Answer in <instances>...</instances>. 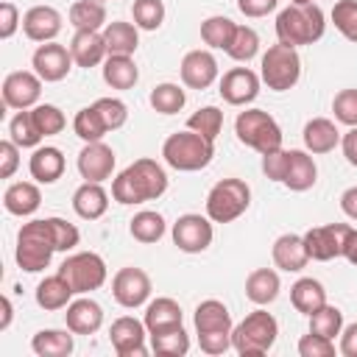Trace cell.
Returning a JSON list of instances; mask_svg holds the SVG:
<instances>
[{
  "mask_svg": "<svg viewBox=\"0 0 357 357\" xmlns=\"http://www.w3.org/2000/svg\"><path fill=\"white\" fill-rule=\"evenodd\" d=\"M167 190V173L156 159H137L126 170H120L112 181V198L123 206L145 204L162 198Z\"/></svg>",
  "mask_w": 357,
  "mask_h": 357,
  "instance_id": "1",
  "label": "cell"
},
{
  "mask_svg": "<svg viewBox=\"0 0 357 357\" xmlns=\"http://www.w3.org/2000/svg\"><path fill=\"white\" fill-rule=\"evenodd\" d=\"M324 31H326V17L315 3H304V6L290 3L276 17V39L290 47L312 45L324 36Z\"/></svg>",
  "mask_w": 357,
  "mask_h": 357,
  "instance_id": "2",
  "label": "cell"
},
{
  "mask_svg": "<svg viewBox=\"0 0 357 357\" xmlns=\"http://www.w3.org/2000/svg\"><path fill=\"white\" fill-rule=\"evenodd\" d=\"M56 254V237L50 229L47 218L39 220H28L22 223V229L17 231V248H14V259L25 273H39L50 265Z\"/></svg>",
  "mask_w": 357,
  "mask_h": 357,
  "instance_id": "3",
  "label": "cell"
},
{
  "mask_svg": "<svg viewBox=\"0 0 357 357\" xmlns=\"http://www.w3.org/2000/svg\"><path fill=\"white\" fill-rule=\"evenodd\" d=\"M215 156V142L198 131H176L162 142V159L181 173L204 170Z\"/></svg>",
  "mask_w": 357,
  "mask_h": 357,
  "instance_id": "4",
  "label": "cell"
},
{
  "mask_svg": "<svg viewBox=\"0 0 357 357\" xmlns=\"http://www.w3.org/2000/svg\"><path fill=\"white\" fill-rule=\"evenodd\" d=\"M276 335H279L276 318L268 310H254L231 329V349L243 357H259L273 349Z\"/></svg>",
  "mask_w": 357,
  "mask_h": 357,
  "instance_id": "5",
  "label": "cell"
},
{
  "mask_svg": "<svg viewBox=\"0 0 357 357\" xmlns=\"http://www.w3.org/2000/svg\"><path fill=\"white\" fill-rule=\"evenodd\" d=\"M234 134H237V139L245 148L257 151L259 156L282 148V128H279V123L265 109H245V112H240L237 120H234Z\"/></svg>",
  "mask_w": 357,
  "mask_h": 357,
  "instance_id": "6",
  "label": "cell"
},
{
  "mask_svg": "<svg viewBox=\"0 0 357 357\" xmlns=\"http://www.w3.org/2000/svg\"><path fill=\"white\" fill-rule=\"evenodd\" d=\"M259 78L262 84H268V89L273 92H287L298 84L301 78V56L296 47L290 45H271L259 61Z\"/></svg>",
  "mask_w": 357,
  "mask_h": 357,
  "instance_id": "7",
  "label": "cell"
},
{
  "mask_svg": "<svg viewBox=\"0 0 357 357\" xmlns=\"http://www.w3.org/2000/svg\"><path fill=\"white\" fill-rule=\"evenodd\" d=\"M251 204V187L243 178H220L206 195V215L212 223L237 220Z\"/></svg>",
  "mask_w": 357,
  "mask_h": 357,
  "instance_id": "8",
  "label": "cell"
},
{
  "mask_svg": "<svg viewBox=\"0 0 357 357\" xmlns=\"http://www.w3.org/2000/svg\"><path fill=\"white\" fill-rule=\"evenodd\" d=\"M59 273L70 282V287L75 293H92L98 287H103L109 271H106V262L100 254L95 251H78V254H70L61 265H59Z\"/></svg>",
  "mask_w": 357,
  "mask_h": 357,
  "instance_id": "9",
  "label": "cell"
},
{
  "mask_svg": "<svg viewBox=\"0 0 357 357\" xmlns=\"http://www.w3.org/2000/svg\"><path fill=\"white\" fill-rule=\"evenodd\" d=\"M212 220L209 215H198V212H187L178 215V220L173 223V243L178 251L184 254H201L212 245Z\"/></svg>",
  "mask_w": 357,
  "mask_h": 357,
  "instance_id": "10",
  "label": "cell"
},
{
  "mask_svg": "<svg viewBox=\"0 0 357 357\" xmlns=\"http://www.w3.org/2000/svg\"><path fill=\"white\" fill-rule=\"evenodd\" d=\"M112 296L120 307L126 310H137L142 304H148L151 298V276L142 268H120L112 279Z\"/></svg>",
  "mask_w": 357,
  "mask_h": 357,
  "instance_id": "11",
  "label": "cell"
},
{
  "mask_svg": "<svg viewBox=\"0 0 357 357\" xmlns=\"http://www.w3.org/2000/svg\"><path fill=\"white\" fill-rule=\"evenodd\" d=\"M349 229H351L349 223H326V226L307 229L301 237H304V245H307L310 259L329 262V259L343 257V240H346V231Z\"/></svg>",
  "mask_w": 357,
  "mask_h": 357,
  "instance_id": "12",
  "label": "cell"
},
{
  "mask_svg": "<svg viewBox=\"0 0 357 357\" xmlns=\"http://www.w3.org/2000/svg\"><path fill=\"white\" fill-rule=\"evenodd\" d=\"M73 53L70 47L59 45V42H42L33 56H31V67L33 73L45 81V84H56L61 78H67V73L73 70Z\"/></svg>",
  "mask_w": 357,
  "mask_h": 357,
  "instance_id": "13",
  "label": "cell"
},
{
  "mask_svg": "<svg viewBox=\"0 0 357 357\" xmlns=\"http://www.w3.org/2000/svg\"><path fill=\"white\" fill-rule=\"evenodd\" d=\"M3 106L6 109H31L36 106L39 95H42V78L31 70H17V73H8L3 78Z\"/></svg>",
  "mask_w": 357,
  "mask_h": 357,
  "instance_id": "14",
  "label": "cell"
},
{
  "mask_svg": "<svg viewBox=\"0 0 357 357\" xmlns=\"http://www.w3.org/2000/svg\"><path fill=\"white\" fill-rule=\"evenodd\" d=\"M259 84H262V78L254 70H248V67H231V70L223 73L218 92H220V98L229 106H245V103L257 100Z\"/></svg>",
  "mask_w": 357,
  "mask_h": 357,
  "instance_id": "15",
  "label": "cell"
},
{
  "mask_svg": "<svg viewBox=\"0 0 357 357\" xmlns=\"http://www.w3.org/2000/svg\"><path fill=\"white\" fill-rule=\"evenodd\" d=\"M145 321H137L131 315H123L112 324L109 329V340L117 351V357H145L148 349H145Z\"/></svg>",
  "mask_w": 357,
  "mask_h": 357,
  "instance_id": "16",
  "label": "cell"
},
{
  "mask_svg": "<svg viewBox=\"0 0 357 357\" xmlns=\"http://www.w3.org/2000/svg\"><path fill=\"white\" fill-rule=\"evenodd\" d=\"M114 162H117L114 151H112L103 139H98V142H86V145L81 148L75 165H78V173H81L84 181H100V184H103L106 178H112Z\"/></svg>",
  "mask_w": 357,
  "mask_h": 357,
  "instance_id": "17",
  "label": "cell"
},
{
  "mask_svg": "<svg viewBox=\"0 0 357 357\" xmlns=\"http://www.w3.org/2000/svg\"><path fill=\"white\" fill-rule=\"evenodd\" d=\"M181 81L190 89H206L218 81V59L209 50H190L178 64Z\"/></svg>",
  "mask_w": 357,
  "mask_h": 357,
  "instance_id": "18",
  "label": "cell"
},
{
  "mask_svg": "<svg viewBox=\"0 0 357 357\" xmlns=\"http://www.w3.org/2000/svg\"><path fill=\"white\" fill-rule=\"evenodd\" d=\"M22 33L31 42H53L61 33V14L53 6H33L22 14Z\"/></svg>",
  "mask_w": 357,
  "mask_h": 357,
  "instance_id": "19",
  "label": "cell"
},
{
  "mask_svg": "<svg viewBox=\"0 0 357 357\" xmlns=\"http://www.w3.org/2000/svg\"><path fill=\"white\" fill-rule=\"evenodd\" d=\"M192 324H195V332L198 337L201 335H231V312L223 301L218 298H206L195 307V315H192Z\"/></svg>",
  "mask_w": 357,
  "mask_h": 357,
  "instance_id": "20",
  "label": "cell"
},
{
  "mask_svg": "<svg viewBox=\"0 0 357 357\" xmlns=\"http://www.w3.org/2000/svg\"><path fill=\"white\" fill-rule=\"evenodd\" d=\"M64 324L75 335H95L103 326V307L92 298H73L67 304Z\"/></svg>",
  "mask_w": 357,
  "mask_h": 357,
  "instance_id": "21",
  "label": "cell"
},
{
  "mask_svg": "<svg viewBox=\"0 0 357 357\" xmlns=\"http://www.w3.org/2000/svg\"><path fill=\"white\" fill-rule=\"evenodd\" d=\"M271 257H273V265L279 271H287V273H298L310 262V254H307V245H304L301 234H282V237H276L273 248H271Z\"/></svg>",
  "mask_w": 357,
  "mask_h": 357,
  "instance_id": "22",
  "label": "cell"
},
{
  "mask_svg": "<svg viewBox=\"0 0 357 357\" xmlns=\"http://www.w3.org/2000/svg\"><path fill=\"white\" fill-rule=\"evenodd\" d=\"M70 53H73V61L86 70L106 61L109 50L103 42V31H75L70 39Z\"/></svg>",
  "mask_w": 357,
  "mask_h": 357,
  "instance_id": "23",
  "label": "cell"
},
{
  "mask_svg": "<svg viewBox=\"0 0 357 357\" xmlns=\"http://www.w3.org/2000/svg\"><path fill=\"white\" fill-rule=\"evenodd\" d=\"M145 329H148V335H156V332H167V329H176V326H184L181 321H184V312H181V307H178V301L176 298H170V296H159V298H153V301H148V307H145Z\"/></svg>",
  "mask_w": 357,
  "mask_h": 357,
  "instance_id": "24",
  "label": "cell"
},
{
  "mask_svg": "<svg viewBox=\"0 0 357 357\" xmlns=\"http://www.w3.org/2000/svg\"><path fill=\"white\" fill-rule=\"evenodd\" d=\"M318 181V167L310 151H287V173H284V187L293 192H304Z\"/></svg>",
  "mask_w": 357,
  "mask_h": 357,
  "instance_id": "25",
  "label": "cell"
},
{
  "mask_svg": "<svg viewBox=\"0 0 357 357\" xmlns=\"http://www.w3.org/2000/svg\"><path fill=\"white\" fill-rule=\"evenodd\" d=\"M73 209L78 218L84 220H98L106 215L109 209V192L103 190L100 181H84L75 192H73Z\"/></svg>",
  "mask_w": 357,
  "mask_h": 357,
  "instance_id": "26",
  "label": "cell"
},
{
  "mask_svg": "<svg viewBox=\"0 0 357 357\" xmlns=\"http://www.w3.org/2000/svg\"><path fill=\"white\" fill-rule=\"evenodd\" d=\"M64 167H67L64 153L59 148H53V145L36 148L31 153V159H28V170L36 178V184H53V181H59L64 176Z\"/></svg>",
  "mask_w": 357,
  "mask_h": 357,
  "instance_id": "27",
  "label": "cell"
},
{
  "mask_svg": "<svg viewBox=\"0 0 357 357\" xmlns=\"http://www.w3.org/2000/svg\"><path fill=\"white\" fill-rule=\"evenodd\" d=\"M39 204H42V192H39V187H36L33 181H14V184H8L6 192H3V206H6V212L17 215V218L33 215V212L39 209Z\"/></svg>",
  "mask_w": 357,
  "mask_h": 357,
  "instance_id": "28",
  "label": "cell"
},
{
  "mask_svg": "<svg viewBox=\"0 0 357 357\" xmlns=\"http://www.w3.org/2000/svg\"><path fill=\"white\" fill-rule=\"evenodd\" d=\"M301 137H304V148L310 153H329L340 142V131H337V126L329 117H312V120H307Z\"/></svg>",
  "mask_w": 357,
  "mask_h": 357,
  "instance_id": "29",
  "label": "cell"
},
{
  "mask_svg": "<svg viewBox=\"0 0 357 357\" xmlns=\"http://www.w3.org/2000/svg\"><path fill=\"white\" fill-rule=\"evenodd\" d=\"M75 290L70 287V282L56 271L53 276H45L39 284H36V304L45 310V312H56V310H64L70 301H73Z\"/></svg>",
  "mask_w": 357,
  "mask_h": 357,
  "instance_id": "30",
  "label": "cell"
},
{
  "mask_svg": "<svg viewBox=\"0 0 357 357\" xmlns=\"http://www.w3.org/2000/svg\"><path fill=\"white\" fill-rule=\"evenodd\" d=\"M279 290H282V282H279V273L273 268H257V271H251L245 276V296L257 307L273 304Z\"/></svg>",
  "mask_w": 357,
  "mask_h": 357,
  "instance_id": "31",
  "label": "cell"
},
{
  "mask_svg": "<svg viewBox=\"0 0 357 357\" xmlns=\"http://www.w3.org/2000/svg\"><path fill=\"white\" fill-rule=\"evenodd\" d=\"M139 28L134 22H123V20H112L103 28V42L109 56H134L137 45H139Z\"/></svg>",
  "mask_w": 357,
  "mask_h": 357,
  "instance_id": "32",
  "label": "cell"
},
{
  "mask_svg": "<svg viewBox=\"0 0 357 357\" xmlns=\"http://www.w3.org/2000/svg\"><path fill=\"white\" fill-rule=\"evenodd\" d=\"M75 332H61V329H39L31 337V349L39 357H70L75 349Z\"/></svg>",
  "mask_w": 357,
  "mask_h": 357,
  "instance_id": "33",
  "label": "cell"
},
{
  "mask_svg": "<svg viewBox=\"0 0 357 357\" xmlns=\"http://www.w3.org/2000/svg\"><path fill=\"white\" fill-rule=\"evenodd\" d=\"M290 304H293L296 312H301V315L310 318L318 307L326 304V290H324V284H321L318 279L304 276V279H298V282L290 287Z\"/></svg>",
  "mask_w": 357,
  "mask_h": 357,
  "instance_id": "34",
  "label": "cell"
},
{
  "mask_svg": "<svg viewBox=\"0 0 357 357\" xmlns=\"http://www.w3.org/2000/svg\"><path fill=\"white\" fill-rule=\"evenodd\" d=\"M103 81L112 89H131L139 81V67H137V61L131 56H106Z\"/></svg>",
  "mask_w": 357,
  "mask_h": 357,
  "instance_id": "35",
  "label": "cell"
},
{
  "mask_svg": "<svg viewBox=\"0 0 357 357\" xmlns=\"http://www.w3.org/2000/svg\"><path fill=\"white\" fill-rule=\"evenodd\" d=\"M70 25L75 31H100V28H106V6L100 0H75L70 6Z\"/></svg>",
  "mask_w": 357,
  "mask_h": 357,
  "instance_id": "36",
  "label": "cell"
},
{
  "mask_svg": "<svg viewBox=\"0 0 357 357\" xmlns=\"http://www.w3.org/2000/svg\"><path fill=\"white\" fill-rule=\"evenodd\" d=\"M165 218L159 215V212H153V209H142V212H137L131 220H128V231H131V237L137 240V243H145V245H151V243H159L162 237H165Z\"/></svg>",
  "mask_w": 357,
  "mask_h": 357,
  "instance_id": "37",
  "label": "cell"
},
{
  "mask_svg": "<svg viewBox=\"0 0 357 357\" xmlns=\"http://www.w3.org/2000/svg\"><path fill=\"white\" fill-rule=\"evenodd\" d=\"M234 31H237V22H231V20L223 17V14L206 17V20L201 22V39H204L212 50H229L231 39H234Z\"/></svg>",
  "mask_w": 357,
  "mask_h": 357,
  "instance_id": "38",
  "label": "cell"
},
{
  "mask_svg": "<svg viewBox=\"0 0 357 357\" xmlns=\"http://www.w3.org/2000/svg\"><path fill=\"white\" fill-rule=\"evenodd\" d=\"M148 100H151L153 112H159V114H176V112H181V109H184L187 95H184V89H181L178 84L165 81V84H156V86L151 89Z\"/></svg>",
  "mask_w": 357,
  "mask_h": 357,
  "instance_id": "39",
  "label": "cell"
},
{
  "mask_svg": "<svg viewBox=\"0 0 357 357\" xmlns=\"http://www.w3.org/2000/svg\"><path fill=\"white\" fill-rule=\"evenodd\" d=\"M8 139H14L20 148H39V142H42L45 137H42V131L36 128L33 114H31L28 109H22V112H17V114L11 117V123H8Z\"/></svg>",
  "mask_w": 357,
  "mask_h": 357,
  "instance_id": "40",
  "label": "cell"
},
{
  "mask_svg": "<svg viewBox=\"0 0 357 357\" xmlns=\"http://www.w3.org/2000/svg\"><path fill=\"white\" fill-rule=\"evenodd\" d=\"M151 349L162 357H184L190 351V335L184 332V326L156 332V335H151Z\"/></svg>",
  "mask_w": 357,
  "mask_h": 357,
  "instance_id": "41",
  "label": "cell"
},
{
  "mask_svg": "<svg viewBox=\"0 0 357 357\" xmlns=\"http://www.w3.org/2000/svg\"><path fill=\"white\" fill-rule=\"evenodd\" d=\"M73 131H75V137H81L84 142H98V139H103V137L109 134V128L103 126V120H100V114H98L95 106L78 109V114L73 117Z\"/></svg>",
  "mask_w": 357,
  "mask_h": 357,
  "instance_id": "42",
  "label": "cell"
},
{
  "mask_svg": "<svg viewBox=\"0 0 357 357\" xmlns=\"http://www.w3.org/2000/svg\"><path fill=\"white\" fill-rule=\"evenodd\" d=\"M310 332L335 340V337L343 332V312H340L337 307H332V304L318 307V310L310 315Z\"/></svg>",
  "mask_w": 357,
  "mask_h": 357,
  "instance_id": "43",
  "label": "cell"
},
{
  "mask_svg": "<svg viewBox=\"0 0 357 357\" xmlns=\"http://www.w3.org/2000/svg\"><path fill=\"white\" fill-rule=\"evenodd\" d=\"M234 61H251L257 53H259V33L251 28V25H237V31H234V39H231V45H229V50H226Z\"/></svg>",
  "mask_w": 357,
  "mask_h": 357,
  "instance_id": "44",
  "label": "cell"
},
{
  "mask_svg": "<svg viewBox=\"0 0 357 357\" xmlns=\"http://www.w3.org/2000/svg\"><path fill=\"white\" fill-rule=\"evenodd\" d=\"M187 128L190 131H198V134H204L206 139L215 142L218 134H220V128H223V112L218 106H201L195 114H190Z\"/></svg>",
  "mask_w": 357,
  "mask_h": 357,
  "instance_id": "45",
  "label": "cell"
},
{
  "mask_svg": "<svg viewBox=\"0 0 357 357\" xmlns=\"http://www.w3.org/2000/svg\"><path fill=\"white\" fill-rule=\"evenodd\" d=\"M131 14H134V25L139 31H156L165 22V3L162 0H134Z\"/></svg>",
  "mask_w": 357,
  "mask_h": 357,
  "instance_id": "46",
  "label": "cell"
},
{
  "mask_svg": "<svg viewBox=\"0 0 357 357\" xmlns=\"http://www.w3.org/2000/svg\"><path fill=\"white\" fill-rule=\"evenodd\" d=\"M31 114H33V123H36V128L42 131V137L61 134L64 126H67L64 112H61L59 106H53V103H39V106L31 109Z\"/></svg>",
  "mask_w": 357,
  "mask_h": 357,
  "instance_id": "47",
  "label": "cell"
},
{
  "mask_svg": "<svg viewBox=\"0 0 357 357\" xmlns=\"http://www.w3.org/2000/svg\"><path fill=\"white\" fill-rule=\"evenodd\" d=\"M92 106L98 109V114H100V120H103V126H106L109 131L123 128L126 120H128V106H126L120 98H98Z\"/></svg>",
  "mask_w": 357,
  "mask_h": 357,
  "instance_id": "48",
  "label": "cell"
},
{
  "mask_svg": "<svg viewBox=\"0 0 357 357\" xmlns=\"http://www.w3.org/2000/svg\"><path fill=\"white\" fill-rule=\"evenodd\" d=\"M332 22L349 42H357V0H337L332 8Z\"/></svg>",
  "mask_w": 357,
  "mask_h": 357,
  "instance_id": "49",
  "label": "cell"
},
{
  "mask_svg": "<svg viewBox=\"0 0 357 357\" xmlns=\"http://www.w3.org/2000/svg\"><path fill=\"white\" fill-rule=\"evenodd\" d=\"M332 112L337 123L354 128L357 126V89H340L332 98Z\"/></svg>",
  "mask_w": 357,
  "mask_h": 357,
  "instance_id": "50",
  "label": "cell"
},
{
  "mask_svg": "<svg viewBox=\"0 0 357 357\" xmlns=\"http://www.w3.org/2000/svg\"><path fill=\"white\" fill-rule=\"evenodd\" d=\"M50 220V229H53V237H56V251H73L81 240V231L67 223L64 218H47Z\"/></svg>",
  "mask_w": 357,
  "mask_h": 357,
  "instance_id": "51",
  "label": "cell"
},
{
  "mask_svg": "<svg viewBox=\"0 0 357 357\" xmlns=\"http://www.w3.org/2000/svg\"><path fill=\"white\" fill-rule=\"evenodd\" d=\"M298 354H301V357H335V340L321 337V335H315V332L301 335V340H298Z\"/></svg>",
  "mask_w": 357,
  "mask_h": 357,
  "instance_id": "52",
  "label": "cell"
},
{
  "mask_svg": "<svg viewBox=\"0 0 357 357\" xmlns=\"http://www.w3.org/2000/svg\"><path fill=\"white\" fill-rule=\"evenodd\" d=\"M262 173L271 178V181H284V173H287V151L279 148V151H271L262 156Z\"/></svg>",
  "mask_w": 357,
  "mask_h": 357,
  "instance_id": "53",
  "label": "cell"
},
{
  "mask_svg": "<svg viewBox=\"0 0 357 357\" xmlns=\"http://www.w3.org/2000/svg\"><path fill=\"white\" fill-rule=\"evenodd\" d=\"M20 167V145L14 139L0 142V178H11Z\"/></svg>",
  "mask_w": 357,
  "mask_h": 357,
  "instance_id": "54",
  "label": "cell"
},
{
  "mask_svg": "<svg viewBox=\"0 0 357 357\" xmlns=\"http://www.w3.org/2000/svg\"><path fill=\"white\" fill-rule=\"evenodd\" d=\"M20 25H22V17H20L17 6L11 0H3L0 3V39H11Z\"/></svg>",
  "mask_w": 357,
  "mask_h": 357,
  "instance_id": "55",
  "label": "cell"
},
{
  "mask_svg": "<svg viewBox=\"0 0 357 357\" xmlns=\"http://www.w3.org/2000/svg\"><path fill=\"white\" fill-rule=\"evenodd\" d=\"M276 6H279V0H237L240 14H245V17H251V20L268 17L271 11H276Z\"/></svg>",
  "mask_w": 357,
  "mask_h": 357,
  "instance_id": "56",
  "label": "cell"
},
{
  "mask_svg": "<svg viewBox=\"0 0 357 357\" xmlns=\"http://www.w3.org/2000/svg\"><path fill=\"white\" fill-rule=\"evenodd\" d=\"M340 354L343 357H357V321L354 324H349V326H343V332H340Z\"/></svg>",
  "mask_w": 357,
  "mask_h": 357,
  "instance_id": "57",
  "label": "cell"
},
{
  "mask_svg": "<svg viewBox=\"0 0 357 357\" xmlns=\"http://www.w3.org/2000/svg\"><path fill=\"white\" fill-rule=\"evenodd\" d=\"M340 148H343V156L351 167H357V126L349 128L343 137H340Z\"/></svg>",
  "mask_w": 357,
  "mask_h": 357,
  "instance_id": "58",
  "label": "cell"
},
{
  "mask_svg": "<svg viewBox=\"0 0 357 357\" xmlns=\"http://www.w3.org/2000/svg\"><path fill=\"white\" fill-rule=\"evenodd\" d=\"M340 209H343L346 218L357 220V184L349 187V190H343V195H340Z\"/></svg>",
  "mask_w": 357,
  "mask_h": 357,
  "instance_id": "59",
  "label": "cell"
},
{
  "mask_svg": "<svg viewBox=\"0 0 357 357\" xmlns=\"http://www.w3.org/2000/svg\"><path fill=\"white\" fill-rule=\"evenodd\" d=\"M343 257L357 265V229H349L346 231V240H343Z\"/></svg>",
  "mask_w": 357,
  "mask_h": 357,
  "instance_id": "60",
  "label": "cell"
},
{
  "mask_svg": "<svg viewBox=\"0 0 357 357\" xmlns=\"http://www.w3.org/2000/svg\"><path fill=\"white\" fill-rule=\"evenodd\" d=\"M11 298L8 296H3V321H0V332H6L8 329V324H11Z\"/></svg>",
  "mask_w": 357,
  "mask_h": 357,
  "instance_id": "61",
  "label": "cell"
},
{
  "mask_svg": "<svg viewBox=\"0 0 357 357\" xmlns=\"http://www.w3.org/2000/svg\"><path fill=\"white\" fill-rule=\"evenodd\" d=\"M290 3H296V6H304V3H312V0H290Z\"/></svg>",
  "mask_w": 357,
  "mask_h": 357,
  "instance_id": "62",
  "label": "cell"
},
{
  "mask_svg": "<svg viewBox=\"0 0 357 357\" xmlns=\"http://www.w3.org/2000/svg\"><path fill=\"white\" fill-rule=\"evenodd\" d=\"M100 3H103V0H100Z\"/></svg>",
  "mask_w": 357,
  "mask_h": 357,
  "instance_id": "63",
  "label": "cell"
}]
</instances>
